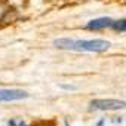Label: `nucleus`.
Wrapping results in <instances>:
<instances>
[{"label": "nucleus", "mask_w": 126, "mask_h": 126, "mask_svg": "<svg viewBox=\"0 0 126 126\" xmlns=\"http://www.w3.org/2000/svg\"><path fill=\"white\" fill-rule=\"evenodd\" d=\"M111 46L108 40L94 39V40H74L73 50H88V52H104Z\"/></svg>", "instance_id": "f257e3e1"}, {"label": "nucleus", "mask_w": 126, "mask_h": 126, "mask_svg": "<svg viewBox=\"0 0 126 126\" xmlns=\"http://www.w3.org/2000/svg\"><path fill=\"white\" fill-rule=\"evenodd\" d=\"M91 107L95 110H105V111H113V110H122L126 107V102L122 99H113V98H105V99H94L91 101Z\"/></svg>", "instance_id": "f03ea898"}, {"label": "nucleus", "mask_w": 126, "mask_h": 126, "mask_svg": "<svg viewBox=\"0 0 126 126\" xmlns=\"http://www.w3.org/2000/svg\"><path fill=\"white\" fill-rule=\"evenodd\" d=\"M28 98V94L22 89H2L0 91V102L3 101H18Z\"/></svg>", "instance_id": "7ed1b4c3"}, {"label": "nucleus", "mask_w": 126, "mask_h": 126, "mask_svg": "<svg viewBox=\"0 0 126 126\" xmlns=\"http://www.w3.org/2000/svg\"><path fill=\"white\" fill-rule=\"evenodd\" d=\"M113 19L108 18V16H102V18H96V19H92L86 24V28L89 30H101V28H110L113 25Z\"/></svg>", "instance_id": "20e7f679"}, {"label": "nucleus", "mask_w": 126, "mask_h": 126, "mask_svg": "<svg viewBox=\"0 0 126 126\" xmlns=\"http://www.w3.org/2000/svg\"><path fill=\"white\" fill-rule=\"evenodd\" d=\"M53 45L59 49H71L73 50V45H74V40L73 39H58L53 42Z\"/></svg>", "instance_id": "39448f33"}, {"label": "nucleus", "mask_w": 126, "mask_h": 126, "mask_svg": "<svg viewBox=\"0 0 126 126\" xmlns=\"http://www.w3.org/2000/svg\"><path fill=\"white\" fill-rule=\"evenodd\" d=\"M113 28H116L117 31H126V19H119V21H114Z\"/></svg>", "instance_id": "423d86ee"}, {"label": "nucleus", "mask_w": 126, "mask_h": 126, "mask_svg": "<svg viewBox=\"0 0 126 126\" xmlns=\"http://www.w3.org/2000/svg\"><path fill=\"white\" fill-rule=\"evenodd\" d=\"M9 126H15V122H9Z\"/></svg>", "instance_id": "0eeeda50"}, {"label": "nucleus", "mask_w": 126, "mask_h": 126, "mask_svg": "<svg viewBox=\"0 0 126 126\" xmlns=\"http://www.w3.org/2000/svg\"><path fill=\"white\" fill-rule=\"evenodd\" d=\"M18 126H27V125H25V123H19Z\"/></svg>", "instance_id": "6e6552de"}]
</instances>
